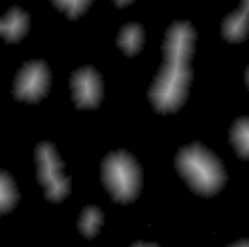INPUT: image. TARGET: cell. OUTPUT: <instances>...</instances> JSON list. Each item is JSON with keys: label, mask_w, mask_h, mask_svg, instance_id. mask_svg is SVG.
Wrapping results in <instances>:
<instances>
[{"label": "cell", "mask_w": 249, "mask_h": 247, "mask_svg": "<svg viewBox=\"0 0 249 247\" xmlns=\"http://www.w3.org/2000/svg\"><path fill=\"white\" fill-rule=\"evenodd\" d=\"M51 86V70L43 60H29L25 62L14 80V97L23 103H37L41 101Z\"/></svg>", "instance_id": "5"}, {"label": "cell", "mask_w": 249, "mask_h": 247, "mask_svg": "<svg viewBox=\"0 0 249 247\" xmlns=\"http://www.w3.org/2000/svg\"><path fill=\"white\" fill-rule=\"evenodd\" d=\"M101 181L105 191L117 202H132L142 187V169L138 161L124 150L107 154L101 161Z\"/></svg>", "instance_id": "3"}, {"label": "cell", "mask_w": 249, "mask_h": 247, "mask_svg": "<svg viewBox=\"0 0 249 247\" xmlns=\"http://www.w3.org/2000/svg\"><path fill=\"white\" fill-rule=\"evenodd\" d=\"M72 101L80 109H95L103 97V82L95 68L82 66L70 76Z\"/></svg>", "instance_id": "6"}, {"label": "cell", "mask_w": 249, "mask_h": 247, "mask_svg": "<svg viewBox=\"0 0 249 247\" xmlns=\"http://www.w3.org/2000/svg\"><path fill=\"white\" fill-rule=\"evenodd\" d=\"M89 2H91V0H53V4H54L62 14H66L70 19L80 18V16L89 8Z\"/></svg>", "instance_id": "13"}, {"label": "cell", "mask_w": 249, "mask_h": 247, "mask_svg": "<svg viewBox=\"0 0 249 247\" xmlns=\"http://www.w3.org/2000/svg\"><path fill=\"white\" fill-rule=\"evenodd\" d=\"M103 226V212L97 206H86L78 218V229L84 237L91 239Z\"/></svg>", "instance_id": "11"}, {"label": "cell", "mask_w": 249, "mask_h": 247, "mask_svg": "<svg viewBox=\"0 0 249 247\" xmlns=\"http://www.w3.org/2000/svg\"><path fill=\"white\" fill-rule=\"evenodd\" d=\"M231 247H249V239H241V241H235V243H231Z\"/></svg>", "instance_id": "15"}, {"label": "cell", "mask_w": 249, "mask_h": 247, "mask_svg": "<svg viewBox=\"0 0 249 247\" xmlns=\"http://www.w3.org/2000/svg\"><path fill=\"white\" fill-rule=\"evenodd\" d=\"M175 169L181 179L200 196H212L222 191L226 171L222 161L204 146L193 142L183 146L175 156Z\"/></svg>", "instance_id": "2"}, {"label": "cell", "mask_w": 249, "mask_h": 247, "mask_svg": "<svg viewBox=\"0 0 249 247\" xmlns=\"http://www.w3.org/2000/svg\"><path fill=\"white\" fill-rule=\"evenodd\" d=\"M144 43V29L140 23H126L119 29L117 45L126 56H134Z\"/></svg>", "instance_id": "9"}, {"label": "cell", "mask_w": 249, "mask_h": 247, "mask_svg": "<svg viewBox=\"0 0 249 247\" xmlns=\"http://www.w3.org/2000/svg\"><path fill=\"white\" fill-rule=\"evenodd\" d=\"M35 163H37V179L43 187L45 196L51 202H60L70 193V181L64 175V165L53 144L41 142L35 148Z\"/></svg>", "instance_id": "4"}, {"label": "cell", "mask_w": 249, "mask_h": 247, "mask_svg": "<svg viewBox=\"0 0 249 247\" xmlns=\"http://www.w3.org/2000/svg\"><path fill=\"white\" fill-rule=\"evenodd\" d=\"M249 33V0H241L239 10L228 14L222 21V37L230 43H239Z\"/></svg>", "instance_id": "7"}, {"label": "cell", "mask_w": 249, "mask_h": 247, "mask_svg": "<svg viewBox=\"0 0 249 247\" xmlns=\"http://www.w3.org/2000/svg\"><path fill=\"white\" fill-rule=\"evenodd\" d=\"M18 187L14 183V179L10 177V173L2 171L0 173V212H10L14 210V206L18 204Z\"/></svg>", "instance_id": "12"}, {"label": "cell", "mask_w": 249, "mask_h": 247, "mask_svg": "<svg viewBox=\"0 0 249 247\" xmlns=\"http://www.w3.org/2000/svg\"><path fill=\"white\" fill-rule=\"evenodd\" d=\"M245 84H247V88H249V66H247V70H245Z\"/></svg>", "instance_id": "16"}, {"label": "cell", "mask_w": 249, "mask_h": 247, "mask_svg": "<svg viewBox=\"0 0 249 247\" xmlns=\"http://www.w3.org/2000/svg\"><path fill=\"white\" fill-rule=\"evenodd\" d=\"M195 45V29L189 21H173L163 39V64L156 74L148 99L152 107L161 113H175L187 99L191 70L189 60Z\"/></svg>", "instance_id": "1"}, {"label": "cell", "mask_w": 249, "mask_h": 247, "mask_svg": "<svg viewBox=\"0 0 249 247\" xmlns=\"http://www.w3.org/2000/svg\"><path fill=\"white\" fill-rule=\"evenodd\" d=\"M27 27H29V16L18 6L10 8L0 19V35L8 43L19 41L27 33Z\"/></svg>", "instance_id": "8"}, {"label": "cell", "mask_w": 249, "mask_h": 247, "mask_svg": "<svg viewBox=\"0 0 249 247\" xmlns=\"http://www.w3.org/2000/svg\"><path fill=\"white\" fill-rule=\"evenodd\" d=\"M230 142L239 158L249 159V117H239L230 128Z\"/></svg>", "instance_id": "10"}, {"label": "cell", "mask_w": 249, "mask_h": 247, "mask_svg": "<svg viewBox=\"0 0 249 247\" xmlns=\"http://www.w3.org/2000/svg\"><path fill=\"white\" fill-rule=\"evenodd\" d=\"M113 2H115V6H117V8H124V6L132 4V0H113Z\"/></svg>", "instance_id": "14"}]
</instances>
